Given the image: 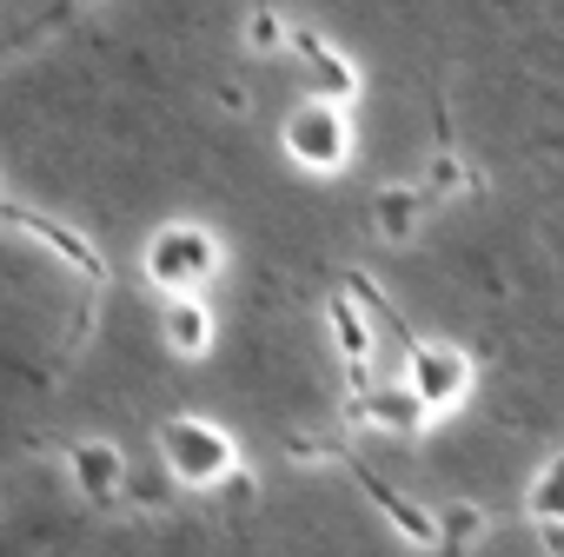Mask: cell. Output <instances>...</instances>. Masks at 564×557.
<instances>
[{
    "instance_id": "1",
    "label": "cell",
    "mask_w": 564,
    "mask_h": 557,
    "mask_svg": "<svg viewBox=\"0 0 564 557\" xmlns=\"http://www.w3.org/2000/svg\"><path fill=\"white\" fill-rule=\"evenodd\" d=\"M153 451H160V465H166L186 491L232 484L239 465H246L239 438H232L219 418H206V412H173V418H160V425H153Z\"/></svg>"
},
{
    "instance_id": "2",
    "label": "cell",
    "mask_w": 564,
    "mask_h": 557,
    "mask_svg": "<svg viewBox=\"0 0 564 557\" xmlns=\"http://www.w3.org/2000/svg\"><path fill=\"white\" fill-rule=\"evenodd\" d=\"M226 265V245L213 226L199 219H166L147 245H140V272H147V286L173 306V299H199L213 286V272Z\"/></svg>"
},
{
    "instance_id": "3",
    "label": "cell",
    "mask_w": 564,
    "mask_h": 557,
    "mask_svg": "<svg viewBox=\"0 0 564 557\" xmlns=\"http://www.w3.org/2000/svg\"><path fill=\"white\" fill-rule=\"evenodd\" d=\"M279 146H286V160L293 166H306V173H346L352 166V146H359V133H352V107H339V100H300L293 113H286V127H279Z\"/></svg>"
},
{
    "instance_id": "4",
    "label": "cell",
    "mask_w": 564,
    "mask_h": 557,
    "mask_svg": "<svg viewBox=\"0 0 564 557\" xmlns=\"http://www.w3.org/2000/svg\"><path fill=\"white\" fill-rule=\"evenodd\" d=\"M399 385L425 405V418H452V412L471 398L478 365H471V352L452 346V339H405V379H399Z\"/></svg>"
},
{
    "instance_id": "5",
    "label": "cell",
    "mask_w": 564,
    "mask_h": 557,
    "mask_svg": "<svg viewBox=\"0 0 564 557\" xmlns=\"http://www.w3.org/2000/svg\"><path fill=\"white\" fill-rule=\"evenodd\" d=\"M8 226L21 232V239H41L61 265H74L80 278H87V286L100 293L107 286V259L87 245V232H74V226H61V219H47V212H34V206H8Z\"/></svg>"
},
{
    "instance_id": "6",
    "label": "cell",
    "mask_w": 564,
    "mask_h": 557,
    "mask_svg": "<svg viewBox=\"0 0 564 557\" xmlns=\"http://www.w3.org/2000/svg\"><path fill=\"white\" fill-rule=\"evenodd\" d=\"M67 478H74V491L87 498V504H120L127 498V451L113 445V438H80L74 451H67Z\"/></svg>"
},
{
    "instance_id": "7",
    "label": "cell",
    "mask_w": 564,
    "mask_h": 557,
    "mask_svg": "<svg viewBox=\"0 0 564 557\" xmlns=\"http://www.w3.org/2000/svg\"><path fill=\"white\" fill-rule=\"evenodd\" d=\"M293 54L306 61V87H313V100H339V107H352V100H359V67H352L326 34L300 28V34H293Z\"/></svg>"
},
{
    "instance_id": "8",
    "label": "cell",
    "mask_w": 564,
    "mask_h": 557,
    "mask_svg": "<svg viewBox=\"0 0 564 557\" xmlns=\"http://www.w3.org/2000/svg\"><path fill=\"white\" fill-rule=\"evenodd\" d=\"M326 326H333V339H339V359H346V385H352V398L372 392V326H366L359 299L333 293V299H326Z\"/></svg>"
},
{
    "instance_id": "9",
    "label": "cell",
    "mask_w": 564,
    "mask_h": 557,
    "mask_svg": "<svg viewBox=\"0 0 564 557\" xmlns=\"http://www.w3.org/2000/svg\"><path fill=\"white\" fill-rule=\"evenodd\" d=\"M346 418L352 425H372V432H392V438H419L432 418H425V405L405 392V385H372V392H359L352 405H346Z\"/></svg>"
},
{
    "instance_id": "10",
    "label": "cell",
    "mask_w": 564,
    "mask_h": 557,
    "mask_svg": "<svg viewBox=\"0 0 564 557\" xmlns=\"http://www.w3.org/2000/svg\"><path fill=\"white\" fill-rule=\"evenodd\" d=\"M352 471H359L366 498H372V504H379V511H386V517L399 524V537H405V544H419V550L445 544V511H425V504H412L405 491H392V484H386L379 471H366V465H352Z\"/></svg>"
},
{
    "instance_id": "11",
    "label": "cell",
    "mask_w": 564,
    "mask_h": 557,
    "mask_svg": "<svg viewBox=\"0 0 564 557\" xmlns=\"http://www.w3.org/2000/svg\"><path fill=\"white\" fill-rule=\"evenodd\" d=\"M160 339L180 359H206L213 352V313H206V299H173L160 313Z\"/></svg>"
},
{
    "instance_id": "12",
    "label": "cell",
    "mask_w": 564,
    "mask_h": 557,
    "mask_svg": "<svg viewBox=\"0 0 564 557\" xmlns=\"http://www.w3.org/2000/svg\"><path fill=\"white\" fill-rule=\"evenodd\" d=\"M425 186H392V193H379V206H372V226L392 239V245H405L412 232H419V219H425Z\"/></svg>"
},
{
    "instance_id": "13",
    "label": "cell",
    "mask_w": 564,
    "mask_h": 557,
    "mask_svg": "<svg viewBox=\"0 0 564 557\" xmlns=\"http://www.w3.org/2000/svg\"><path fill=\"white\" fill-rule=\"evenodd\" d=\"M524 517H531V531H538V524H564V451L544 458L538 478L524 484Z\"/></svg>"
},
{
    "instance_id": "14",
    "label": "cell",
    "mask_w": 564,
    "mask_h": 557,
    "mask_svg": "<svg viewBox=\"0 0 564 557\" xmlns=\"http://www.w3.org/2000/svg\"><path fill=\"white\" fill-rule=\"evenodd\" d=\"M419 186H425V199H465V193H478V173L445 146V153H432V166H425Z\"/></svg>"
},
{
    "instance_id": "15",
    "label": "cell",
    "mask_w": 564,
    "mask_h": 557,
    "mask_svg": "<svg viewBox=\"0 0 564 557\" xmlns=\"http://www.w3.org/2000/svg\"><path fill=\"white\" fill-rule=\"evenodd\" d=\"M293 34H300V21H286L279 8H252V14H246V47H252V54H286Z\"/></svg>"
},
{
    "instance_id": "16",
    "label": "cell",
    "mask_w": 564,
    "mask_h": 557,
    "mask_svg": "<svg viewBox=\"0 0 564 557\" xmlns=\"http://www.w3.org/2000/svg\"><path fill=\"white\" fill-rule=\"evenodd\" d=\"M538 544H544L551 557H564V524H538Z\"/></svg>"
}]
</instances>
